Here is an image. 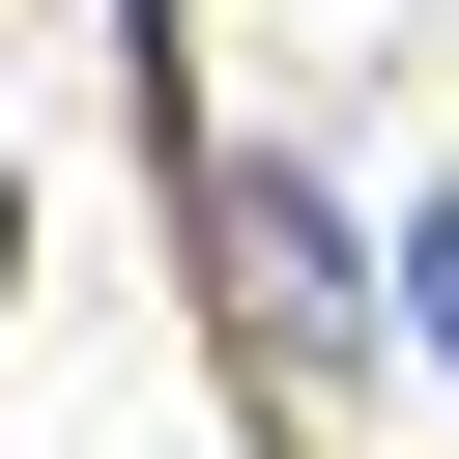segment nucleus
I'll use <instances>...</instances> for the list:
<instances>
[{
	"label": "nucleus",
	"mask_w": 459,
	"mask_h": 459,
	"mask_svg": "<svg viewBox=\"0 0 459 459\" xmlns=\"http://www.w3.org/2000/svg\"><path fill=\"white\" fill-rule=\"evenodd\" d=\"M230 287L287 316V373H344V230H316L287 172H230Z\"/></svg>",
	"instance_id": "1"
},
{
	"label": "nucleus",
	"mask_w": 459,
	"mask_h": 459,
	"mask_svg": "<svg viewBox=\"0 0 459 459\" xmlns=\"http://www.w3.org/2000/svg\"><path fill=\"white\" fill-rule=\"evenodd\" d=\"M402 344H430V373H459V172H430V201H402Z\"/></svg>",
	"instance_id": "2"
}]
</instances>
